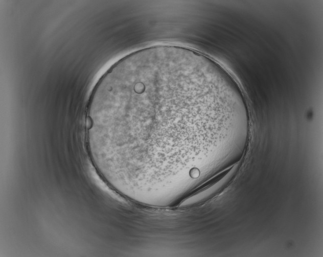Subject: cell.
I'll use <instances>...</instances> for the list:
<instances>
[{
	"mask_svg": "<svg viewBox=\"0 0 323 257\" xmlns=\"http://www.w3.org/2000/svg\"><path fill=\"white\" fill-rule=\"evenodd\" d=\"M227 98L202 54L160 45L135 52L98 83L88 132L114 165L163 174L186 168L193 141L226 135Z\"/></svg>",
	"mask_w": 323,
	"mask_h": 257,
	"instance_id": "obj_1",
	"label": "cell"
},
{
	"mask_svg": "<svg viewBox=\"0 0 323 257\" xmlns=\"http://www.w3.org/2000/svg\"><path fill=\"white\" fill-rule=\"evenodd\" d=\"M233 173V170L229 171L228 174L226 175L224 178L221 179L220 181L217 182L216 184L214 185L212 187L209 188L208 189L199 192L196 194L192 195L184 199L179 204L180 207H184L192 205L194 203L198 202V201L205 198V197L208 196L212 193V192L215 190L216 188L220 187L230 177Z\"/></svg>",
	"mask_w": 323,
	"mask_h": 257,
	"instance_id": "obj_2",
	"label": "cell"
}]
</instances>
